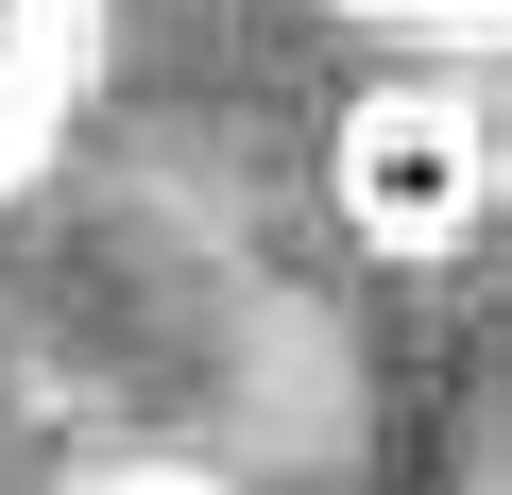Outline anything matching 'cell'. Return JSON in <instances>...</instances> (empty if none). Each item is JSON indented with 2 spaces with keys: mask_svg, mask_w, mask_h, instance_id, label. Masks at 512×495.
<instances>
[{
  "mask_svg": "<svg viewBox=\"0 0 512 495\" xmlns=\"http://www.w3.org/2000/svg\"><path fill=\"white\" fill-rule=\"evenodd\" d=\"M342 222L376 239V257H444V239L495 205V154H478V120L444 103V86H376L359 120H342Z\"/></svg>",
  "mask_w": 512,
  "mask_h": 495,
  "instance_id": "1",
  "label": "cell"
},
{
  "mask_svg": "<svg viewBox=\"0 0 512 495\" xmlns=\"http://www.w3.org/2000/svg\"><path fill=\"white\" fill-rule=\"evenodd\" d=\"M86 86V0H0V188L35 171V137Z\"/></svg>",
  "mask_w": 512,
  "mask_h": 495,
  "instance_id": "2",
  "label": "cell"
},
{
  "mask_svg": "<svg viewBox=\"0 0 512 495\" xmlns=\"http://www.w3.org/2000/svg\"><path fill=\"white\" fill-rule=\"evenodd\" d=\"M86 495H205V478H171V461H120V478H86Z\"/></svg>",
  "mask_w": 512,
  "mask_h": 495,
  "instance_id": "3",
  "label": "cell"
}]
</instances>
